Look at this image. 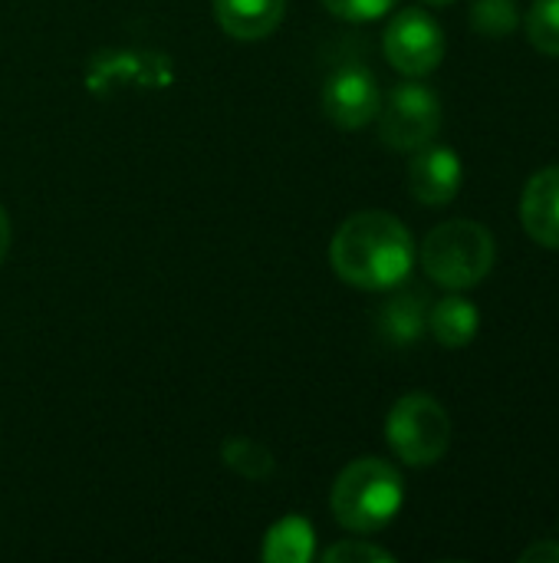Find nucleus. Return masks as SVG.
Wrapping results in <instances>:
<instances>
[{
    "mask_svg": "<svg viewBox=\"0 0 559 563\" xmlns=\"http://www.w3.org/2000/svg\"><path fill=\"white\" fill-rule=\"evenodd\" d=\"M224 462H227L234 472H241L244 478H264V475H270V468H273L270 452H264L260 445H254V442H247V439H231V442L224 445Z\"/></svg>",
    "mask_w": 559,
    "mask_h": 563,
    "instance_id": "16",
    "label": "nucleus"
},
{
    "mask_svg": "<svg viewBox=\"0 0 559 563\" xmlns=\"http://www.w3.org/2000/svg\"><path fill=\"white\" fill-rule=\"evenodd\" d=\"M7 247H10V221H7V211L0 208V261L7 257Z\"/></svg>",
    "mask_w": 559,
    "mask_h": 563,
    "instance_id": "20",
    "label": "nucleus"
},
{
    "mask_svg": "<svg viewBox=\"0 0 559 563\" xmlns=\"http://www.w3.org/2000/svg\"><path fill=\"white\" fill-rule=\"evenodd\" d=\"M313 558V528L310 521L290 515L277 521L264 538V561L270 563H306Z\"/></svg>",
    "mask_w": 559,
    "mask_h": 563,
    "instance_id": "13",
    "label": "nucleus"
},
{
    "mask_svg": "<svg viewBox=\"0 0 559 563\" xmlns=\"http://www.w3.org/2000/svg\"><path fill=\"white\" fill-rule=\"evenodd\" d=\"M399 0H323V7L339 16V20H349V23H372V20H382L389 10H395Z\"/></svg>",
    "mask_w": 559,
    "mask_h": 563,
    "instance_id": "17",
    "label": "nucleus"
},
{
    "mask_svg": "<svg viewBox=\"0 0 559 563\" xmlns=\"http://www.w3.org/2000/svg\"><path fill=\"white\" fill-rule=\"evenodd\" d=\"M524 30L534 49L559 59V0H534L524 16Z\"/></svg>",
    "mask_w": 559,
    "mask_h": 563,
    "instance_id": "15",
    "label": "nucleus"
},
{
    "mask_svg": "<svg viewBox=\"0 0 559 563\" xmlns=\"http://www.w3.org/2000/svg\"><path fill=\"white\" fill-rule=\"evenodd\" d=\"M329 261L333 271L359 290H392L412 274L415 241L395 214L359 211L339 224Z\"/></svg>",
    "mask_w": 559,
    "mask_h": 563,
    "instance_id": "1",
    "label": "nucleus"
},
{
    "mask_svg": "<svg viewBox=\"0 0 559 563\" xmlns=\"http://www.w3.org/2000/svg\"><path fill=\"white\" fill-rule=\"evenodd\" d=\"M402 505L405 482L382 459H359L346 465L333 485V515L353 534H376L389 528Z\"/></svg>",
    "mask_w": 559,
    "mask_h": 563,
    "instance_id": "2",
    "label": "nucleus"
},
{
    "mask_svg": "<svg viewBox=\"0 0 559 563\" xmlns=\"http://www.w3.org/2000/svg\"><path fill=\"white\" fill-rule=\"evenodd\" d=\"M287 0H214V16L234 40H264L283 20Z\"/></svg>",
    "mask_w": 559,
    "mask_h": 563,
    "instance_id": "10",
    "label": "nucleus"
},
{
    "mask_svg": "<svg viewBox=\"0 0 559 563\" xmlns=\"http://www.w3.org/2000/svg\"><path fill=\"white\" fill-rule=\"evenodd\" d=\"M524 231L540 244L559 251V165L537 172L521 198Z\"/></svg>",
    "mask_w": 559,
    "mask_h": 563,
    "instance_id": "9",
    "label": "nucleus"
},
{
    "mask_svg": "<svg viewBox=\"0 0 559 563\" xmlns=\"http://www.w3.org/2000/svg\"><path fill=\"white\" fill-rule=\"evenodd\" d=\"M471 26L481 36L507 40L521 26V7H517V0H474Z\"/></svg>",
    "mask_w": 559,
    "mask_h": 563,
    "instance_id": "14",
    "label": "nucleus"
},
{
    "mask_svg": "<svg viewBox=\"0 0 559 563\" xmlns=\"http://www.w3.org/2000/svg\"><path fill=\"white\" fill-rule=\"evenodd\" d=\"M524 563H559V541H537L530 544L524 554H521Z\"/></svg>",
    "mask_w": 559,
    "mask_h": 563,
    "instance_id": "19",
    "label": "nucleus"
},
{
    "mask_svg": "<svg viewBox=\"0 0 559 563\" xmlns=\"http://www.w3.org/2000/svg\"><path fill=\"white\" fill-rule=\"evenodd\" d=\"M326 563H392L395 558L385 548H376L369 541H343L323 554Z\"/></svg>",
    "mask_w": 559,
    "mask_h": 563,
    "instance_id": "18",
    "label": "nucleus"
},
{
    "mask_svg": "<svg viewBox=\"0 0 559 563\" xmlns=\"http://www.w3.org/2000/svg\"><path fill=\"white\" fill-rule=\"evenodd\" d=\"M323 109L339 129H362L376 122L382 109V89L372 69L362 63H343L323 86Z\"/></svg>",
    "mask_w": 559,
    "mask_h": 563,
    "instance_id": "7",
    "label": "nucleus"
},
{
    "mask_svg": "<svg viewBox=\"0 0 559 563\" xmlns=\"http://www.w3.org/2000/svg\"><path fill=\"white\" fill-rule=\"evenodd\" d=\"M379 139L392 152H418L441 129V99L432 86L409 79L389 89L379 115Z\"/></svg>",
    "mask_w": 559,
    "mask_h": 563,
    "instance_id": "5",
    "label": "nucleus"
},
{
    "mask_svg": "<svg viewBox=\"0 0 559 563\" xmlns=\"http://www.w3.org/2000/svg\"><path fill=\"white\" fill-rule=\"evenodd\" d=\"M497 261L494 234L471 218H455L428 231L422 244L425 274L445 290H471L488 280Z\"/></svg>",
    "mask_w": 559,
    "mask_h": 563,
    "instance_id": "3",
    "label": "nucleus"
},
{
    "mask_svg": "<svg viewBox=\"0 0 559 563\" xmlns=\"http://www.w3.org/2000/svg\"><path fill=\"white\" fill-rule=\"evenodd\" d=\"M425 3H432V7H445V3H455V0H425Z\"/></svg>",
    "mask_w": 559,
    "mask_h": 563,
    "instance_id": "21",
    "label": "nucleus"
},
{
    "mask_svg": "<svg viewBox=\"0 0 559 563\" xmlns=\"http://www.w3.org/2000/svg\"><path fill=\"white\" fill-rule=\"evenodd\" d=\"M428 330L445 350H465L481 330V310L468 297L451 290L428 310Z\"/></svg>",
    "mask_w": 559,
    "mask_h": 563,
    "instance_id": "11",
    "label": "nucleus"
},
{
    "mask_svg": "<svg viewBox=\"0 0 559 563\" xmlns=\"http://www.w3.org/2000/svg\"><path fill=\"white\" fill-rule=\"evenodd\" d=\"M385 439L405 465L428 468L438 465L451 445V419L435 396L409 393L392 406L385 419Z\"/></svg>",
    "mask_w": 559,
    "mask_h": 563,
    "instance_id": "4",
    "label": "nucleus"
},
{
    "mask_svg": "<svg viewBox=\"0 0 559 563\" xmlns=\"http://www.w3.org/2000/svg\"><path fill=\"white\" fill-rule=\"evenodd\" d=\"M428 297L422 290H402L379 310V333L392 346H412L428 330Z\"/></svg>",
    "mask_w": 559,
    "mask_h": 563,
    "instance_id": "12",
    "label": "nucleus"
},
{
    "mask_svg": "<svg viewBox=\"0 0 559 563\" xmlns=\"http://www.w3.org/2000/svg\"><path fill=\"white\" fill-rule=\"evenodd\" d=\"M382 46H385V59L399 73H405L409 79H422L435 73L445 59V30L428 10L409 7L389 20Z\"/></svg>",
    "mask_w": 559,
    "mask_h": 563,
    "instance_id": "6",
    "label": "nucleus"
},
{
    "mask_svg": "<svg viewBox=\"0 0 559 563\" xmlns=\"http://www.w3.org/2000/svg\"><path fill=\"white\" fill-rule=\"evenodd\" d=\"M461 181H465V162L455 148L428 142L418 152H412L409 188L422 205L428 208L451 205L461 191Z\"/></svg>",
    "mask_w": 559,
    "mask_h": 563,
    "instance_id": "8",
    "label": "nucleus"
}]
</instances>
